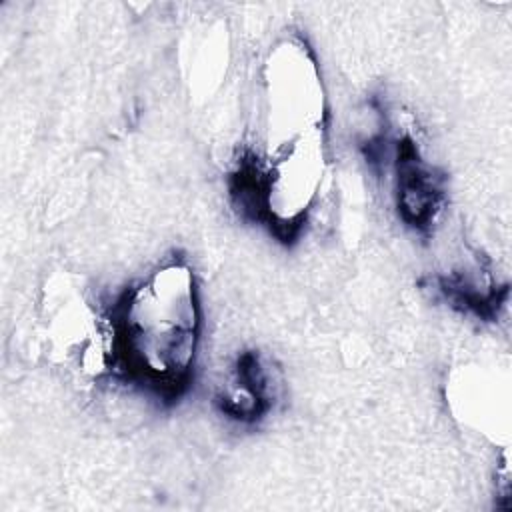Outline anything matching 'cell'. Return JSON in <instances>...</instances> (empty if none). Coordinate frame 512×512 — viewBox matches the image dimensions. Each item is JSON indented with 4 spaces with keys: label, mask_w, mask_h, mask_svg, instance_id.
Returning a JSON list of instances; mask_svg holds the SVG:
<instances>
[{
    "label": "cell",
    "mask_w": 512,
    "mask_h": 512,
    "mask_svg": "<svg viewBox=\"0 0 512 512\" xmlns=\"http://www.w3.org/2000/svg\"><path fill=\"white\" fill-rule=\"evenodd\" d=\"M394 198L400 220L428 236L446 204V176L430 164L410 134L394 140Z\"/></svg>",
    "instance_id": "7a4b0ae2"
},
{
    "label": "cell",
    "mask_w": 512,
    "mask_h": 512,
    "mask_svg": "<svg viewBox=\"0 0 512 512\" xmlns=\"http://www.w3.org/2000/svg\"><path fill=\"white\" fill-rule=\"evenodd\" d=\"M436 286V290L450 306L474 314L476 318L486 322L496 320L500 310L508 302V284L480 286L474 278L466 276L464 272L436 276Z\"/></svg>",
    "instance_id": "277c9868"
},
{
    "label": "cell",
    "mask_w": 512,
    "mask_h": 512,
    "mask_svg": "<svg viewBox=\"0 0 512 512\" xmlns=\"http://www.w3.org/2000/svg\"><path fill=\"white\" fill-rule=\"evenodd\" d=\"M282 396L280 368L260 350L238 352L226 386L214 396L216 410L240 424H258L278 406Z\"/></svg>",
    "instance_id": "3957f363"
},
{
    "label": "cell",
    "mask_w": 512,
    "mask_h": 512,
    "mask_svg": "<svg viewBox=\"0 0 512 512\" xmlns=\"http://www.w3.org/2000/svg\"><path fill=\"white\" fill-rule=\"evenodd\" d=\"M106 370L158 400L178 404L194 382L202 304L194 270L174 254L128 284L106 310Z\"/></svg>",
    "instance_id": "6da1fadb"
}]
</instances>
